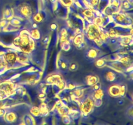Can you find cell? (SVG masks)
<instances>
[{"mask_svg": "<svg viewBox=\"0 0 133 125\" xmlns=\"http://www.w3.org/2000/svg\"><path fill=\"white\" fill-rule=\"evenodd\" d=\"M14 48L26 53H31L35 49V40L31 37L29 31L27 29L22 30L18 36H15L12 41Z\"/></svg>", "mask_w": 133, "mask_h": 125, "instance_id": "obj_1", "label": "cell"}, {"mask_svg": "<svg viewBox=\"0 0 133 125\" xmlns=\"http://www.w3.org/2000/svg\"><path fill=\"white\" fill-rule=\"evenodd\" d=\"M3 55L4 56L8 69L19 68L24 66L23 64L19 62L17 55V49L15 48H3Z\"/></svg>", "mask_w": 133, "mask_h": 125, "instance_id": "obj_2", "label": "cell"}, {"mask_svg": "<svg viewBox=\"0 0 133 125\" xmlns=\"http://www.w3.org/2000/svg\"><path fill=\"white\" fill-rule=\"evenodd\" d=\"M79 105V109L81 111V115L87 117L90 114L94 108V99L92 98V94L86 95H83L77 100Z\"/></svg>", "mask_w": 133, "mask_h": 125, "instance_id": "obj_3", "label": "cell"}, {"mask_svg": "<svg viewBox=\"0 0 133 125\" xmlns=\"http://www.w3.org/2000/svg\"><path fill=\"white\" fill-rule=\"evenodd\" d=\"M110 18L112 21L118 26L127 27H131L132 26V18L122 10H119L116 14L112 15Z\"/></svg>", "mask_w": 133, "mask_h": 125, "instance_id": "obj_4", "label": "cell"}, {"mask_svg": "<svg viewBox=\"0 0 133 125\" xmlns=\"http://www.w3.org/2000/svg\"><path fill=\"white\" fill-rule=\"evenodd\" d=\"M16 88V83L11 81H5L0 83V91L5 92L9 96L14 92Z\"/></svg>", "mask_w": 133, "mask_h": 125, "instance_id": "obj_5", "label": "cell"}, {"mask_svg": "<svg viewBox=\"0 0 133 125\" xmlns=\"http://www.w3.org/2000/svg\"><path fill=\"white\" fill-rule=\"evenodd\" d=\"M73 44L76 46L77 49H83V48H86L87 46L85 40H84V35L82 33L74 35L73 37Z\"/></svg>", "mask_w": 133, "mask_h": 125, "instance_id": "obj_6", "label": "cell"}, {"mask_svg": "<svg viewBox=\"0 0 133 125\" xmlns=\"http://www.w3.org/2000/svg\"><path fill=\"white\" fill-rule=\"evenodd\" d=\"M70 61L68 60L66 57L64 56L60 55L57 59V66L60 70V72L62 73L67 72L69 70V65H70Z\"/></svg>", "mask_w": 133, "mask_h": 125, "instance_id": "obj_7", "label": "cell"}, {"mask_svg": "<svg viewBox=\"0 0 133 125\" xmlns=\"http://www.w3.org/2000/svg\"><path fill=\"white\" fill-rule=\"evenodd\" d=\"M103 91L102 89L97 90V91H93L92 94V98L94 99V106L100 107L103 104Z\"/></svg>", "mask_w": 133, "mask_h": 125, "instance_id": "obj_8", "label": "cell"}, {"mask_svg": "<svg viewBox=\"0 0 133 125\" xmlns=\"http://www.w3.org/2000/svg\"><path fill=\"white\" fill-rule=\"evenodd\" d=\"M99 48L89 46V48L86 51V57L88 59L92 61L99 57Z\"/></svg>", "mask_w": 133, "mask_h": 125, "instance_id": "obj_9", "label": "cell"}, {"mask_svg": "<svg viewBox=\"0 0 133 125\" xmlns=\"http://www.w3.org/2000/svg\"><path fill=\"white\" fill-rule=\"evenodd\" d=\"M62 80V78L61 74H54L49 76L45 79V83L49 85H58L61 81Z\"/></svg>", "mask_w": 133, "mask_h": 125, "instance_id": "obj_10", "label": "cell"}, {"mask_svg": "<svg viewBox=\"0 0 133 125\" xmlns=\"http://www.w3.org/2000/svg\"><path fill=\"white\" fill-rule=\"evenodd\" d=\"M109 92L110 96H113V97H121L122 96L121 85L116 83V84L110 86L109 89Z\"/></svg>", "mask_w": 133, "mask_h": 125, "instance_id": "obj_11", "label": "cell"}, {"mask_svg": "<svg viewBox=\"0 0 133 125\" xmlns=\"http://www.w3.org/2000/svg\"><path fill=\"white\" fill-rule=\"evenodd\" d=\"M17 115H18L17 113H16L14 111L6 110V112L3 118L7 123H12V122H14L16 121H17V118H18Z\"/></svg>", "mask_w": 133, "mask_h": 125, "instance_id": "obj_12", "label": "cell"}, {"mask_svg": "<svg viewBox=\"0 0 133 125\" xmlns=\"http://www.w3.org/2000/svg\"><path fill=\"white\" fill-rule=\"evenodd\" d=\"M120 10V8L114 6V5H111V4H109L105 8V9L103 10V14H105V15L109 16H111L113 14H116L117 12Z\"/></svg>", "mask_w": 133, "mask_h": 125, "instance_id": "obj_13", "label": "cell"}, {"mask_svg": "<svg viewBox=\"0 0 133 125\" xmlns=\"http://www.w3.org/2000/svg\"><path fill=\"white\" fill-rule=\"evenodd\" d=\"M45 17H46L45 12L44 10H39L36 14H33L31 18L36 23H40L45 19Z\"/></svg>", "mask_w": 133, "mask_h": 125, "instance_id": "obj_14", "label": "cell"}, {"mask_svg": "<svg viewBox=\"0 0 133 125\" xmlns=\"http://www.w3.org/2000/svg\"><path fill=\"white\" fill-rule=\"evenodd\" d=\"M119 74V72H114L110 70V71H108L106 72V79L107 80L109 81L110 82H114L117 80L118 79V74Z\"/></svg>", "mask_w": 133, "mask_h": 125, "instance_id": "obj_15", "label": "cell"}, {"mask_svg": "<svg viewBox=\"0 0 133 125\" xmlns=\"http://www.w3.org/2000/svg\"><path fill=\"white\" fill-rule=\"evenodd\" d=\"M99 82V77L95 75H90L86 78V82L87 84L89 86H92L93 85L96 84V83Z\"/></svg>", "mask_w": 133, "mask_h": 125, "instance_id": "obj_16", "label": "cell"}, {"mask_svg": "<svg viewBox=\"0 0 133 125\" xmlns=\"http://www.w3.org/2000/svg\"><path fill=\"white\" fill-rule=\"evenodd\" d=\"M39 108H40V117H46L49 114V109H48V105L45 102L42 103Z\"/></svg>", "mask_w": 133, "mask_h": 125, "instance_id": "obj_17", "label": "cell"}, {"mask_svg": "<svg viewBox=\"0 0 133 125\" xmlns=\"http://www.w3.org/2000/svg\"><path fill=\"white\" fill-rule=\"evenodd\" d=\"M7 69V65L3 55L0 54V75L3 74Z\"/></svg>", "mask_w": 133, "mask_h": 125, "instance_id": "obj_18", "label": "cell"}, {"mask_svg": "<svg viewBox=\"0 0 133 125\" xmlns=\"http://www.w3.org/2000/svg\"><path fill=\"white\" fill-rule=\"evenodd\" d=\"M57 108V110H58V113L61 115V116H64L66 115L69 114V112H70V108L67 106V105H65L62 104V105H60L59 107H58Z\"/></svg>", "mask_w": 133, "mask_h": 125, "instance_id": "obj_19", "label": "cell"}, {"mask_svg": "<svg viewBox=\"0 0 133 125\" xmlns=\"http://www.w3.org/2000/svg\"><path fill=\"white\" fill-rule=\"evenodd\" d=\"M13 16H14V11L12 10V9L10 7L6 8L3 12V18L5 20H9Z\"/></svg>", "mask_w": 133, "mask_h": 125, "instance_id": "obj_20", "label": "cell"}, {"mask_svg": "<svg viewBox=\"0 0 133 125\" xmlns=\"http://www.w3.org/2000/svg\"><path fill=\"white\" fill-rule=\"evenodd\" d=\"M29 31L31 37L35 40H38L40 39L41 35H40V32L39 31L38 29H32Z\"/></svg>", "mask_w": 133, "mask_h": 125, "instance_id": "obj_21", "label": "cell"}, {"mask_svg": "<svg viewBox=\"0 0 133 125\" xmlns=\"http://www.w3.org/2000/svg\"><path fill=\"white\" fill-rule=\"evenodd\" d=\"M132 4H131L128 0H124L123 1H122L121 4L120 10H123V11H127V10H132Z\"/></svg>", "mask_w": 133, "mask_h": 125, "instance_id": "obj_22", "label": "cell"}, {"mask_svg": "<svg viewBox=\"0 0 133 125\" xmlns=\"http://www.w3.org/2000/svg\"><path fill=\"white\" fill-rule=\"evenodd\" d=\"M23 123L27 125H32L35 124L34 118L29 114H25L23 116Z\"/></svg>", "mask_w": 133, "mask_h": 125, "instance_id": "obj_23", "label": "cell"}, {"mask_svg": "<svg viewBox=\"0 0 133 125\" xmlns=\"http://www.w3.org/2000/svg\"><path fill=\"white\" fill-rule=\"evenodd\" d=\"M61 49L64 51H68L71 48V44L69 40H66L65 41L61 42Z\"/></svg>", "mask_w": 133, "mask_h": 125, "instance_id": "obj_24", "label": "cell"}, {"mask_svg": "<svg viewBox=\"0 0 133 125\" xmlns=\"http://www.w3.org/2000/svg\"><path fill=\"white\" fill-rule=\"evenodd\" d=\"M125 116L131 121L133 120V105H131L125 111Z\"/></svg>", "mask_w": 133, "mask_h": 125, "instance_id": "obj_25", "label": "cell"}, {"mask_svg": "<svg viewBox=\"0 0 133 125\" xmlns=\"http://www.w3.org/2000/svg\"><path fill=\"white\" fill-rule=\"evenodd\" d=\"M30 113L35 117H40V108L36 106H32L30 109Z\"/></svg>", "mask_w": 133, "mask_h": 125, "instance_id": "obj_26", "label": "cell"}, {"mask_svg": "<svg viewBox=\"0 0 133 125\" xmlns=\"http://www.w3.org/2000/svg\"><path fill=\"white\" fill-rule=\"evenodd\" d=\"M107 61L105 58H99L96 61V66L98 68H103L106 66Z\"/></svg>", "mask_w": 133, "mask_h": 125, "instance_id": "obj_27", "label": "cell"}, {"mask_svg": "<svg viewBox=\"0 0 133 125\" xmlns=\"http://www.w3.org/2000/svg\"><path fill=\"white\" fill-rule=\"evenodd\" d=\"M78 68H79V65H78L77 63L76 62L70 63L68 69L70 70V71L71 72L76 71V70H78Z\"/></svg>", "mask_w": 133, "mask_h": 125, "instance_id": "obj_28", "label": "cell"}, {"mask_svg": "<svg viewBox=\"0 0 133 125\" xmlns=\"http://www.w3.org/2000/svg\"><path fill=\"white\" fill-rule=\"evenodd\" d=\"M62 122L64 124H70L71 123V121H73V119L71 118V117L69 115L62 116Z\"/></svg>", "mask_w": 133, "mask_h": 125, "instance_id": "obj_29", "label": "cell"}, {"mask_svg": "<svg viewBox=\"0 0 133 125\" xmlns=\"http://www.w3.org/2000/svg\"><path fill=\"white\" fill-rule=\"evenodd\" d=\"M61 3L66 7L71 6L74 3V0H59Z\"/></svg>", "mask_w": 133, "mask_h": 125, "instance_id": "obj_30", "label": "cell"}, {"mask_svg": "<svg viewBox=\"0 0 133 125\" xmlns=\"http://www.w3.org/2000/svg\"><path fill=\"white\" fill-rule=\"evenodd\" d=\"M109 4H111V5H114V6L120 8L122 1L121 0H109Z\"/></svg>", "mask_w": 133, "mask_h": 125, "instance_id": "obj_31", "label": "cell"}, {"mask_svg": "<svg viewBox=\"0 0 133 125\" xmlns=\"http://www.w3.org/2000/svg\"><path fill=\"white\" fill-rule=\"evenodd\" d=\"M75 87H77V86L74 83H72V82H70V81L69 82H66V89H68L70 90H73Z\"/></svg>", "mask_w": 133, "mask_h": 125, "instance_id": "obj_32", "label": "cell"}, {"mask_svg": "<svg viewBox=\"0 0 133 125\" xmlns=\"http://www.w3.org/2000/svg\"><path fill=\"white\" fill-rule=\"evenodd\" d=\"M91 89H90L92 90V91H97V90L101 88V84L99 83V82L96 83V84L93 85L92 86H91Z\"/></svg>", "mask_w": 133, "mask_h": 125, "instance_id": "obj_33", "label": "cell"}, {"mask_svg": "<svg viewBox=\"0 0 133 125\" xmlns=\"http://www.w3.org/2000/svg\"><path fill=\"white\" fill-rule=\"evenodd\" d=\"M9 22V21L8 20H5V19L1 21V22H0V27L3 29L5 28V27L7 26Z\"/></svg>", "mask_w": 133, "mask_h": 125, "instance_id": "obj_34", "label": "cell"}, {"mask_svg": "<svg viewBox=\"0 0 133 125\" xmlns=\"http://www.w3.org/2000/svg\"><path fill=\"white\" fill-rule=\"evenodd\" d=\"M6 112V109L5 108H0V118H3L5 113Z\"/></svg>", "mask_w": 133, "mask_h": 125, "instance_id": "obj_35", "label": "cell"}, {"mask_svg": "<svg viewBox=\"0 0 133 125\" xmlns=\"http://www.w3.org/2000/svg\"><path fill=\"white\" fill-rule=\"evenodd\" d=\"M49 36H46V37L44 38V39L42 40V43L44 44H45V45L49 44Z\"/></svg>", "mask_w": 133, "mask_h": 125, "instance_id": "obj_36", "label": "cell"}, {"mask_svg": "<svg viewBox=\"0 0 133 125\" xmlns=\"http://www.w3.org/2000/svg\"><path fill=\"white\" fill-rule=\"evenodd\" d=\"M57 27H58V26H57V25L56 23H52L50 26V29L52 31H55L57 29Z\"/></svg>", "mask_w": 133, "mask_h": 125, "instance_id": "obj_37", "label": "cell"}, {"mask_svg": "<svg viewBox=\"0 0 133 125\" xmlns=\"http://www.w3.org/2000/svg\"><path fill=\"white\" fill-rule=\"evenodd\" d=\"M39 98L41 99V100H44L45 98V96H46V94L44 93V92H42V93L39 94Z\"/></svg>", "mask_w": 133, "mask_h": 125, "instance_id": "obj_38", "label": "cell"}, {"mask_svg": "<svg viewBox=\"0 0 133 125\" xmlns=\"http://www.w3.org/2000/svg\"><path fill=\"white\" fill-rule=\"evenodd\" d=\"M118 104L120 105H123L124 104V100L123 98H119L118 100Z\"/></svg>", "mask_w": 133, "mask_h": 125, "instance_id": "obj_39", "label": "cell"}, {"mask_svg": "<svg viewBox=\"0 0 133 125\" xmlns=\"http://www.w3.org/2000/svg\"><path fill=\"white\" fill-rule=\"evenodd\" d=\"M31 27H32V29H37L38 28V25L36 22H34L33 23H32L31 25Z\"/></svg>", "mask_w": 133, "mask_h": 125, "instance_id": "obj_40", "label": "cell"}, {"mask_svg": "<svg viewBox=\"0 0 133 125\" xmlns=\"http://www.w3.org/2000/svg\"><path fill=\"white\" fill-rule=\"evenodd\" d=\"M50 1L52 3H55L57 1V0H50Z\"/></svg>", "mask_w": 133, "mask_h": 125, "instance_id": "obj_41", "label": "cell"}]
</instances>
